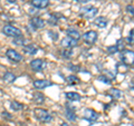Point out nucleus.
<instances>
[{"mask_svg": "<svg viewBox=\"0 0 134 126\" xmlns=\"http://www.w3.org/2000/svg\"><path fill=\"white\" fill-rule=\"evenodd\" d=\"M35 116L37 117V119L41 122V123H49V122H52V119H53L52 115H50L47 111L43 110V108H36Z\"/></svg>", "mask_w": 134, "mask_h": 126, "instance_id": "obj_1", "label": "nucleus"}, {"mask_svg": "<svg viewBox=\"0 0 134 126\" xmlns=\"http://www.w3.org/2000/svg\"><path fill=\"white\" fill-rule=\"evenodd\" d=\"M2 32L5 33L6 36L8 37H14V38H19V37H21L23 36V32L20 29L18 28H16L14 26H5L2 28Z\"/></svg>", "mask_w": 134, "mask_h": 126, "instance_id": "obj_2", "label": "nucleus"}, {"mask_svg": "<svg viewBox=\"0 0 134 126\" xmlns=\"http://www.w3.org/2000/svg\"><path fill=\"white\" fill-rule=\"evenodd\" d=\"M98 10L95 7H86V8H82L81 9V15L82 17L86 19H93L94 17L97 15Z\"/></svg>", "mask_w": 134, "mask_h": 126, "instance_id": "obj_3", "label": "nucleus"}, {"mask_svg": "<svg viewBox=\"0 0 134 126\" xmlns=\"http://www.w3.org/2000/svg\"><path fill=\"white\" fill-rule=\"evenodd\" d=\"M122 61L126 66L134 65V51H132V50H124L122 53Z\"/></svg>", "mask_w": 134, "mask_h": 126, "instance_id": "obj_4", "label": "nucleus"}, {"mask_svg": "<svg viewBox=\"0 0 134 126\" xmlns=\"http://www.w3.org/2000/svg\"><path fill=\"white\" fill-rule=\"evenodd\" d=\"M83 39L84 41H85L86 44H94L96 40H97V32L94 31V30H90V31H87L84 33V36H83Z\"/></svg>", "mask_w": 134, "mask_h": 126, "instance_id": "obj_5", "label": "nucleus"}, {"mask_svg": "<svg viewBox=\"0 0 134 126\" xmlns=\"http://www.w3.org/2000/svg\"><path fill=\"white\" fill-rule=\"evenodd\" d=\"M6 56L9 58L11 61H15V62H19V61L23 60V56L14 49H8L7 53H6Z\"/></svg>", "mask_w": 134, "mask_h": 126, "instance_id": "obj_6", "label": "nucleus"}, {"mask_svg": "<svg viewBox=\"0 0 134 126\" xmlns=\"http://www.w3.org/2000/svg\"><path fill=\"white\" fill-rule=\"evenodd\" d=\"M97 118H98V114L95 111L91 110V108H88V110H86L85 112H84V119L93 123V122L97 121Z\"/></svg>", "mask_w": 134, "mask_h": 126, "instance_id": "obj_7", "label": "nucleus"}, {"mask_svg": "<svg viewBox=\"0 0 134 126\" xmlns=\"http://www.w3.org/2000/svg\"><path fill=\"white\" fill-rule=\"evenodd\" d=\"M76 45H77V40L70 38V37H65V38L62 40V46L64 48H70V49H72Z\"/></svg>", "mask_w": 134, "mask_h": 126, "instance_id": "obj_8", "label": "nucleus"}, {"mask_svg": "<svg viewBox=\"0 0 134 126\" xmlns=\"http://www.w3.org/2000/svg\"><path fill=\"white\" fill-rule=\"evenodd\" d=\"M30 5L35 8H39V9H44V8L48 7L49 0H30Z\"/></svg>", "mask_w": 134, "mask_h": 126, "instance_id": "obj_9", "label": "nucleus"}, {"mask_svg": "<svg viewBox=\"0 0 134 126\" xmlns=\"http://www.w3.org/2000/svg\"><path fill=\"white\" fill-rule=\"evenodd\" d=\"M30 67H31L32 70L40 71L45 67V64H44V61L41 59H34V60L30 61Z\"/></svg>", "mask_w": 134, "mask_h": 126, "instance_id": "obj_10", "label": "nucleus"}, {"mask_svg": "<svg viewBox=\"0 0 134 126\" xmlns=\"http://www.w3.org/2000/svg\"><path fill=\"white\" fill-rule=\"evenodd\" d=\"M30 25L35 29H41L45 26V21L41 18H39V17H35V18H31Z\"/></svg>", "mask_w": 134, "mask_h": 126, "instance_id": "obj_11", "label": "nucleus"}, {"mask_svg": "<svg viewBox=\"0 0 134 126\" xmlns=\"http://www.w3.org/2000/svg\"><path fill=\"white\" fill-rule=\"evenodd\" d=\"M34 86H35V88H37V89H43V88L52 86V83L46 81V79H38V81L34 82Z\"/></svg>", "mask_w": 134, "mask_h": 126, "instance_id": "obj_12", "label": "nucleus"}, {"mask_svg": "<svg viewBox=\"0 0 134 126\" xmlns=\"http://www.w3.org/2000/svg\"><path fill=\"white\" fill-rule=\"evenodd\" d=\"M66 33H67V36L70 37V38H73V39L78 40L79 38H81V35H79V32L75 28H68L66 30Z\"/></svg>", "mask_w": 134, "mask_h": 126, "instance_id": "obj_13", "label": "nucleus"}, {"mask_svg": "<svg viewBox=\"0 0 134 126\" xmlns=\"http://www.w3.org/2000/svg\"><path fill=\"white\" fill-rule=\"evenodd\" d=\"M24 53L26 54V55H35L37 53V48L35 45H27V46H24Z\"/></svg>", "mask_w": 134, "mask_h": 126, "instance_id": "obj_14", "label": "nucleus"}, {"mask_svg": "<svg viewBox=\"0 0 134 126\" xmlns=\"http://www.w3.org/2000/svg\"><path fill=\"white\" fill-rule=\"evenodd\" d=\"M66 116L67 118L72 122H75L76 121V115H75V112H74V107H68L67 106L66 108Z\"/></svg>", "mask_w": 134, "mask_h": 126, "instance_id": "obj_15", "label": "nucleus"}, {"mask_svg": "<svg viewBox=\"0 0 134 126\" xmlns=\"http://www.w3.org/2000/svg\"><path fill=\"white\" fill-rule=\"evenodd\" d=\"M94 24L99 28H105L107 26V20L105 18H103V17H98V18H96L94 20Z\"/></svg>", "mask_w": 134, "mask_h": 126, "instance_id": "obj_16", "label": "nucleus"}, {"mask_svg": "<svg viewBox=\"0 0 134 126\" xmlns=\"http://www.w3.org/2000/svg\"><path fill=\"white\" fill-rule=\"evenodd\" d=\"M66 98L68 100H72V102H78V100H81V95L77 94V93H66L65 94Z\"/></svg>", "mask_w": 134, "mask_h": 126, "instance_id": "obj_17", "label": "nucleus"}, {"mask_svg": "<svg viewBox=\"0 0 134 126\" xmlns=\"http://www.w3.org/2000/svg\"><path fill=\"white\" fill-rule=\"evenodd\" d=\"M32 99H34V102L37 103V104H43L44 100H45V97H44L43 94L39 93V91H36V93L32 94Z\"/></svg>", "mask_w": 134, "mask_h": 126, "instance_id": "obj_18", "label": "nucleus"}, {"mask_svg": "<svg viewBox=\"0 0 134 126\" xmlns=\"http://www.w3.org/2000/svg\"><path fill=\"white\" fill-rule=\"evenodd\" d=\"M3 81H5L6 83H8V84H11V83H14L16 81V76L12 73H10V71H8V73H6L5 75H3Z\"/></svg>", "mask_w": 134, "mask_h": 126, "instance_id": "obj_19", "label": "nucleus"}, {"mask_svg": "<svg viewBox=\"0 0 134 126\" xmlns=\"http://www.w3.org/2000/svg\"><path fill=\"white\" fill-rule=\"evenodd\" d=\"M79 82V79L74 76V75H70V76L67 77V83H68V85H76V84Z\"/></svg>", "mask_w": 134, "mask_h": 126, "instance_id": "obj_20", "label": "nucleus"}, {"mask_svg": "<svg viewBox=\"0 0 134 126\" xmlns=\"http://www.w3.org/2000/svg\"><path fill=\"white\" fill-rule=\"evenodd\" d=\"M10 107L14 111H20V110H23V108H24V105L18 103V102H11L10 103Z\"/></svg>", "mask_w": 134, "mask_h": 126, "instance_id": "obj_21", "label": "nucleus"}, {"mask_svg": "<svg viewBox=\"0 0 134 126\" xmlns=\"http://www.w3.org/2000/svg\"><path fill=\"white\" fill-rule=\"evenodd\" d=\"M110 95L114 98H120L121 96H122V93H121V90L116 89V88H112V89L110 90Z\"/></svg>", "mask_w": 134, "mask_h": 126, "instance_id": "obj_22", "label": "nucleus"}, {"mask_svg": "<svg viewBox=\"0 0 134 126\" xmlns=\"http://www.w3.org/2000/svg\"><path fill=\"white\" fill-rule=\"evenodd\" d=\"M62 54H63V57L68 59V58H70V57H72V55H73V50L70 49V48H65L62 51Z\"/></svg>", "mask_w": 134, "mask_h": 126, "instance_id": "obj_23", "label": "nucleus"}, {"mask_svg": "<svg viewBox=\"0 0 134 126\" xmlns=\"http://www.w3.org/2000/svg\"><path fill=\"white\" fill-rule=\"evenodd\" d=\"M116 68H117V70H121V71H123L122 74H125L127 71V66L126 65H124V64H117V66H116Z\"/></svg>", "mask_w": 134, "mask_h": 126, "instance_id": "obj_24", "label": "nucleus"}, {"mask_svg": "<svg viewBox=\"0 0 134 126\" xmlns=\"http://www.w3.org/2000/svg\"><path fill=\"white\" fill-rule=\"evenodd\" d=\"M126 40H127V43H130L131 45H134V29H132V30L130 31V35Z\"/></svg>", "mask_w": 134, "mask_h": 126, "instance_id": "obj_25", "label": "nucleus"}, {"mask_svg": "<svg viewBox=\"0 0 134 126\" xmlns=\"http://www.w3.org/2000/svg\"><path fill=\"white\" fill-rule=\"evenodd\" d=\"M14 43H15L16 45H18V46H23L24 43H25V39L23 38V37H19V38H15Z\"/></svg>", "mask_w": 134, "mask_h": 126, "instance_id": "obj_26", "label": "nucleus"}, {"mask_svg": "<svg viewBox=\"0 0 134 126\" xmlns=\"http://www.w3.org/2000/svg\"><path fill=\"white\" fill-rule=\"evenodd\" d=\"M107 51L110 53V54H112V55H114V54L117 53L119 50H117V47H116V46H111V47H108V48H107Z\"/></svg>", "mask_w": 134, "mask_h": 126, "instance_id": "obj_27", "label": "nucleus"}, {"mask_svg": "<svg viewBox=\"0 0 134 126\" xmlns=\"http://www.w3.org/2000/svg\"><path fill=\"white\" fill-rule=\"evenodd\" d=\"M98 79H99V81H102L103 83H105V84H110V83H111V79L107 78L105 75H103V76H99Z\"/></svg>", "mask_w": 134, "mask_h": 126, "instance_id": "obj_28", "label": "nucleus"}, {"mask_svg": "<svg viewBox=\"0 0 134 126\" xmlns=\"http://www.w3.org/2000/svg\"><path fill=\"white\" fill-rule=\"evenodd\" d=\"M1 115L3 116V118H6V119H11V115L9 114V113H7V112H3Z\"/></svg>", "mask_w": 134, "mask_h": 126, "instance_id": "obj_29", "label": "nucleus"}, {"mask_svg": "<svg viewBox=\"0 0 134 126\" xmlns=\"http://www.w3.org/2000/svg\"><path fill=\"white\" fill-rule=\"evenodd\" d=\"M126 10H127V12H130V14H132V15L134 16V7H132V6H126Z\"/></svg>", "mask_w": 134, "mask_h": 126, "instance_id": "obj_30", "label": "nucleus"}, {"mask_svg": "<svg viewBox=\"0 0 134 126\" xmlns=\"http://www.w3.org/2000/svg\"><path fill=\"white\" fill-rule=\"evenodd\" d=\"M76 1H78V2H87V1H90V0H76Z\"/></svg>", "mask_w": 134, "mask_h": 126, "instance_id": "obj_31", "label": "nucleus"}, {"mask_svg": "<svg viewBox=\"0 0 134 126\" xmlns=\"http://www.w3.org/2000/svg\"><path fill=\"white\" fill-rule=\"evenodd\" d=\"M8 1L11 2V3H14V2H16V1H17V0H8Z\"/></svg>", "mask_w": 134, "mask_h": 126, "instance_id": "obj_32", "label": "nucleus"}, {"mask_svg": "<svg viewBox=\"0 0 134 126\" xmlns=\"http://www.w3.org/2000/svg\"><path fill=\"white\" fill-rule=\"evenodd\" d=\"M60 126H69V125H67V123H62Z\"/></svg>", "mask_w": 134, "mask_h": 126, "instance_id": "obj_33", "label": "nucleus"}, {"mask_svg": "<svg viewBox=\"0 0 134 126\" xmlns=\"http://www.w3.org/2000/svg\"><path fill=\"white\" fill-rule=\"evenodd\" d=\"M125 1H131V0H125Z\"/></svg>", "mask_w": 134, "mask_h": 126, "instance_id": "obj_34", "label": "nucleus"}, {"mask_svg": "<svg viewBox=\"0 0 134 126\" xmlns=\"http://www.w3.org/2000/svg\"><path fill=\"white\" fill-rule=\"evenodd\" d=\"M5 126H8V125H5Z\"/></svg>", "mask_w": 134, "mask_h": 126, "instance_id": "obj_35", "label": "nucleus"}]
</instances>
